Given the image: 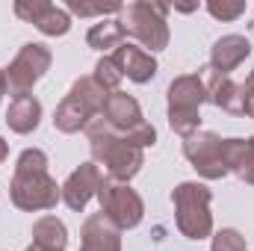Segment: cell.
Returning <instances> with one entry per match:
<instances>
[{"mask_svg":"<svg viewBox=\"0 0 254 251\" xmlns=\"http://www.w3.org/2000/svg\"><path fill=\"white\" fill-rule=\"evenodd\" d=\"M9 201L24 213L54 210L63 201V184L48 172V154L42 148H24L15 160L9 181Z\"/></svg>","mask_w":254,"mask_h":251,"instance_id":"6da1fadb","label":"cell"},{"mask_svg":"<svg viewBox=\"0 0 254 251\" xmlns=\"http://www.w3.org/2000/svg\"><path fill=\"white\" fill-rule=\"evenodd\" d=\"M83 133L89 136L92 163L104 166V172H107V178H110V181L130 184V181L142 172V166H145V151H142V148H136L125 133L113 130V127L101 119V116H98V119H92V122L86 125Z\"/></svg>","mask_w":254,"mask_h":251,"instance_id":"7a4b0ae2","label":"cell"},{"mask_svg":"<svg viewBox=\"0 0 254 251\" xmlns=\"http://www.w3.org/2000/svg\"><path fill=\"white\" fill-rule=\"evenodd\" d=\"M169 12H172L169 3H160V0H133V3L122 6L119 24L125 27V36L136 39L142 45V51L157 54V51H166L169 39H172Z\"/></svg>","mask_w":254,"mask_h":251,"instance_id":"3957f363","label":"cell"},{"mask_svg":"<svg viewBox=\"0 0 254 251\" xmlns=\"http://www.w3.org/2000/svg\"><path fill=\"white\" fill-rule=\"evenodd\" d=\"M172 204H175V225L181 231V237H187L192 243H201L207 237H213V192L207 184L198 181H184L172 189Z\"/></svg>","mask_w":254,"mask_h":251,"instance_id":"277c9868","label":"cell"},{"mask_svg":"<svg viewBox=\"0 0 254 251\" xmlns=\"http://www.w3.org/2000/svg\"><path fill=\"white\" fill-rule=\"evenodd\" d=\"M207 101V86L201 74H181L166 89V116L169 127L187 139L201 130V104Z\"/></svg>","mask_w":254,"mask_h":251,"instance_id":"5b68a950","label":"cell"},{"mask_svg":"<svg viewBox=\"0 0 254 251\" xmlns=\"http://www.w3.org/2000/svg\"><path fill=\"white\" fill-rule=\"evenodd\" d=\"M51 63H54V54L48 45L42 42H27L21 45V51L15 54V60L9 63L6 71V89L12 98H21V95H30L33 86L51 71Z\"/></svg>","mask_w":254,"mask_h":251,"instance_id":"8992f818","label":"cell"},{"mask_svg":"<svg viewBox=\"0 0 254 251\" xmlns=\"http://www.w3.org/2000/svg\"><path fill=\"white\" fill-rule=\"evenodd\" d=\"M98 204H101V213L119 231H133L145 219V201L130 184H119V181L104 178V184L98 189Z\"/></svg>","mask_w":254,"mask_h":251,"instance_id":"52a82bcc","label":"cell"},{"mask_svg":"<svg viewBox=\"0 0 254 251\" xmlns=\"http://www.w3.org/2000/svg\"><path fill=\"white\" fill-rule=\"evenodd\" d=\"M222 142L225 139L219 133H213V130H198V133L184 139V157L198 172L201 181H222V178H228Z\"/></svg>","mask_w":254,"mask_h":251,"instance_id":"ba28073f","label":"cell"},{"mask_svg":"<svg viewBox=\"0 0 254 251\" xmlns=\"http://www.w3.org/2000/svg\"><path fill=\"white\" fill-rule=\"evenodd\" d=\"M12 9L21 21L33 24L48 39H60L71 30V15L65 12V6H57L51 0H15Z\"/></svg>","mask_w":254,"mask_h":251,"instance_id":"9c48e42d","label":"cell"},{"mask_svg":"<svg viewBox=\"0 0 254 251\" xmlns=\"http://www.w3.org/2000/svg\"><path fill=\"white\" fill-rule=\"evenodd\" d=\"M104 172L98 163H80L68 178L63 181V204L74 213H83L92 198H98V189L104 184Z\"/></svg>","mask_w":254,"mask_h":251,"instance_id":"30bf717a","label":"cell"},{"mask_svg":"<svg viewBox=\"0 0 254 251\" xmlns=\"http://www.w3.org/2000/svg\"><path fill=\"white\" fill-rule=\"evenodd\" d=\"M101 119L113 130L119 133H133L139 125H145V116H142V107L133 95L127 92H110L107 101H104V110H101Z\"/></svg>","mask_w":254,"mask_h":251,"instance_id":"8fae6325","label":"cell"},{"mask_svg":"<svg viewBox=\"0 0 254 251\" xmlns=\"http://www.w3.org/2000/svg\"><path fill=\"white\" fill-rule=\"evenodd\" d=\"M249 57H252V42L246 36H240V33H228V36H222V39L213 42V48H210V65L207 68L216 71V74H228L231 77V71H237Z\"/></svg>","mask_w":254,"mask_h":251,"instance_id":"7c38bea8","label":"cell"},{"mask_svg":"<svg viewBox=\"0 0 254 251\" xmlns=\"http://www.w3.org/2000/svg\"><path fill=\"white\" fill-rule=\"evenodd\" d=\"M80 251H122V231L104 213H92L80 228Z\"/></svg>","mask_w":254,"mask_h":251,"instance_id":"4fadbf2b","label":"cell"},{"mask_svg":"<svg viewBox=\"0 0 254 251\" xmlns=\"http://www.w3.org/2000/svg\"><path fill=\"white\" fill-rule=\"evenodd\" d=\"M204 86H207V101L231 116H243V83H237L228 74H216L210 68H204Z\"/></svg>","mask_w":254,"mask_h":251,"instance_id":"5bb4252c","label":"cell"},{"mask_svg":"<svg viewBox=\"0 0 254 251\" xmlns=\"http://www.w3.org/2000/svg\"><path fill=\"white\" fill-rule=\"evenodd\" d=\"M113 57H116V63L122 68V74H125L127 80L139 83V86L142 83H151L157 77V71H160L154 54H148V51H142L139 45H130V42H125L122 48H116Z\"/></svg>","mask_w":254,"mask_h":251,"instance_id":"9a60e30c","label":"cell"},{"mask_svg":"<svg viewBox=\"0 0 254 251\" xmlns=\"http://www.w3.org/2000/svg\"><path fill=\"white\" fill-rule=\"evenodd\" d=\"M222 151H225L228 175H237L243 184L254 187V136H249V139L231 136L222 142Z\"/></svg>","mask_w":254,"mask_h":251,"instance_id":"2e32d148","label":"cell"},{"mask_svg":"<svg viewBox=\"0 0 254 251\" xmlns=\"http://www.w3.org/2000/svg\"><path fill=\"white\" fill-rule=\"evenodd\" d=\"M42 101L36 95H21V98H12L9 101V110H6V125L12 133L18 136H30L33 130H39L42 125Z\"/></svg>","mask_w":254,"mask_h":251,"instance_id":"e0dca14e","label":"cell"},{"mask_svg":"<svg viewBox=\"0 0 254 251\" xmlns=\"http://www.w3.org/2000/svg\"><path fill=\"white\" fill-rule=\"evenodd\" d=\"M92 119H98L92 110H86L77 98L65 95L63 101H60V107H57V113H54V127H57L60 133H65V136H71V133L86 130V125H89Z\"/></svg>","mask_w":254,"mask_h":251,"instance_id":"ac0fdd59","label":"cell"},{"mask_svg":"<svg viewBox=\"0 0 254 251\" xmlns=\"http://www.w3.org/2000/svg\"><path fill=\"white\" fill-rule=\"evenodd\" d=\"M125 27L119 24V18H104V21H98V24H92L89 27V33H86V45L92 48V51H116V48H122L125 45Z\"/></svg>","mask_w":254,"mask_h":251,"instance_id":"d6986e66","label":"cell"},{"mask_svg":"<svg viewBox=\"0 0 254 251\" xmlns=\"http://www.w3.org/2000/svg\"><path fill=\"white\" fill-rule=\"evenodd\" d=\"M33 243L48 251H65L68 246V228L57 216H42L33 222Z\"/></svg>","mask_w":254,"mask_h":251,"instance_id":"ffe728a7","label":"cell"},{"mask_svg":"<svg viewBox=\"0 0 254 251\" xmlns=\"http://www.w3.org/2000/svg\"><path fill=\"white\" fill-rule=\"evenodd\" d=\"M68 95H71V98H77V101H80L86 110H92L95 116H101L104 101H107V92L95 83V77H92V74H89V77H77V80L71 83Z\"/></svg>","mask_w":254,"mask_h":251,"instance_id":"44dd1931","label":"cell"},{"mask_svg":"<svg viewBox=\"0 0 254 251\" xmlns=\"http://www.w3.org/2000/svg\"><path fill=\"white\" fill-rule=\"evenodd\" d=\"M95 83L110 95V92H119V86H122V80H125V74H122V68L116 63V57H101L98 63H95Z\"/></svg>","mask_w":254,"mask_h":251,"instance_id":"7402d4cb","label":"cell"},{"mask_svg":"<svg viewBox=\"0 0 254 251\" xmlns=\"http://www.w3.org/2000/svg\"><path fill=\"white\" fill-rule=\"evenodd\" d=\"M122 6L125 3H80V0H68L65 3V12L68 15H77V18H101L104 21V15H110V12H122Z\"/></svg>","mask_w":254,"mask_h":251,"instance_id":"603a6c76","label":"cell"},{"mask_svg":"<svg viewBox=\"0 0 254 251\" xmlns=\"http://www.w3.org/2000/svg\"><path fill=\"white\" fill-rule=\"evenodd\" d=\"M204 9H207L216 21L228 24V21H237L240 15H246V0H207Z\"/></svg>","mask_w":254,"mask_h":251,"instance_id":"cb8c5ba5","label":"cell"},{"mask_svg":"<svg viewBox=\"0 0 254 251\" xmlns=\"http://www.w3.org/2000/svg\"><path fill=\"white\" fill-rule=\"evenodd\" d=\"M210 251H249V243L237 228H222L213 234Z\"/></svg>","mask_w":254,"mask_h":251,"instance_id":"d4e9b609","label":"cell"},{"mask_svg":"<svg viewBox=\"0 0 254 251\" xmlns=\"http://www.w3.org/2000/svg\"><path fill=\"white\" fill-rule=\"evenodd\" d=\"M243 116L254 119V71L246 77V83H243Z\"/></svg>","mask_w":254,"mask_h":251,"instance_id":"484cf974","label":"cell"},{"mask_svg":"<svg viewBox=\"0 0 254 251\" xmlns=\"http://www.w3.org/2000/svg\"><path fill=\"white\" fill-rule=\"evenodd\" d=\"M172 9H175V12H184V15H187V12H195V9H198V3H175Z\"/></svg>","mask_w":254,"mask_h":251,"instance_id":"4316f807","label":"cell"},{"mask_svg":"<svg viewBox=\"0 0 254 251\" xmlns=\"http://www.w3.org/2000/svg\"><path fill=\"white\" fill-rule=\"evenodd\" d=\"M6 157H9V142H6V139L0 136V166L6 163Z\"/></svg>","mask_w":254,"mask_h":251,"instance_id":"83f0119b","label":"cell"},{"mask_svg":"<svg viewBox=\"0 0 254 251\" xmlns=\"http://www.w3.org/2000/svg\"><path fill=\"white\" fill-rule=\"evenodd\" d=\"M9 89H6V71L0 68V101H3V95H6Z\"/></svg>","mask_w":254,"mask_h":251,"instance_id":"f1b7e54d","label":"cell"},{"mask_svg":"<svg viewBox=\"0 0 254 251\" xmlns=\"http://www.w3.org/2000/svg\"><path fill=\"white\" fill-rule=\"evenodd\" d=\"M24 251H48V249H42V246H36V243H30V246H27Z\"/></svg>","mask_w":254,"mask_h":251,"instance_id":"f546056e","label":"cell"}]
</instances>
